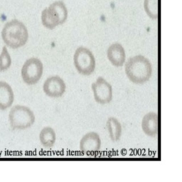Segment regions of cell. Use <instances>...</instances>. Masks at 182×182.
<instances>
[{
    "label": "cell",
    "mask_w": 182,
    "mask_h": 182,
    "mask_svg": "<svg viewBox=\"0 0 182 182\" xmlns=\"http://www.w3.org/2000/svg\"><path fill=\"white\" fill-rule=\"evenodd\" d=\"M124 72L134 84H144L152 77V66L150 61L142 55L132 56L124 63Z\"/></svg>",
    "instance_id": "obj_1"
},
{
    "label": "cell",
    "mask_w": 182,
    "mask_h": 182,
    "mask_svg": "<svg viewBox=\"0 0 182 182\" xmlns=\"http://www.w3.org/2000/svg\"><path fill=\"white\" fill-rule=\"evenodd\" d=\"M2 38L7 46L17 49L27 43L29 32L27 27L17 19H13L6 23L2 31Z\"/></svg>",
    "instance_id": "obj_2"
},
{
    "label": "cell",
    "mask_w": 182,
    "mask_h": 182,
    "mask_svg": "<svg viewBox=\"0 0 182 182\" xmlns=\"http://www.w3.org/2000/svg\"><path fill=\"white\" fill-rule=\"evenodd\" d=\"M68 16L66 5L62 1H56L42 11L41 22L43 27L52 30L66 22Z\"/></svg>",
    "instance_id": "obj_3"
},
{
    "label": "cell",
    "mask_w": 182,
    "mask_h": 182,
    "mask_svg": "<svg viewBox=\"0 0 182 182\" xmlns=\"http://www.w3.org/2000/svg\"><path fill=\"white\" fill-rule=\"evenodd\" d=\"M34 113L30 108L24 105L14 106L9 114V123L14 130H26L35 122Z\"/></svg>",
    "instance_id": "obj_4"
},
{
    "label": "cell",
    "mask_w": 182,
    "mask_h": 182,
    "mask_svg": "<svg viewBox=\"0 0 182 182\" xmlns=\"http://www.w3.org/2000/svg\"><path fill=\"white\" fill-rule=\"evenodd\" d=\"M74 64L79 74L90 76L96 69V58L90 50L86 47L80 46L74 53Z\"/></svg>",
    "instance_id": "obj_5"
},
{
    "label": "cell",
    "mask_w": 182,
    "mask_h": 182,
    "mask_svg": "<svg viewBox=\"0 0 182 182\" xmlns=\"http://www.w3.org/2000/svg\"><path fill=\"white\" fill-rule=\"evenodd\" d=\"M43 73V65L40 59L32 57L24 63L21 71L22 80L28 86L36 84L40 80Z\"/></svg>",
    "instance_id": "obj_6"
},
{
    "label": "cell",
    "mask_w": 182,
    "mask_h": 182,
    "mask_svg": "<svg viewBox=\"0 0 182 182\" xmlns=\"http://www.w3.org/2000/svg\"><path fill=\"white\" fill-rule=\"evenodd\" d=\"M93 97L97 103L105 105L110 103L113 98V90L110 83L100 76L91 85Z\"/></svg>",
    "instance_id": "obj_7"
},
{
    "label": "cell",
    "mask_w": 182,
    "mask_h": 182,
    "mask_svg": "<svg viewBox=\"0 0 182 182\" xmlns=\"http://www.w3.org/2000/svg\"><path fill=\"white\" fill-rule=\"evenodd\" d=\"M66 90V83L58 76L49 77L44 81L43 85V93L49 98H61L65 93Z\"/></svg>",
    "instance_id": "obj_8"
},
{
    "label": "cell",
    "mask_w": 182,
    "mask_h": 182,
    "mask_svg": "<svg viewBox=\"0 0 182 182\" xmlns=\"http://www.w3.org/2000/svg\"><path fill=\"white\" fill-rule=\"evenodd\" d=\"M101 145L102 141L100 135L96 132H89L82 136L79 147L82 152L90 154L98 152Z\"/></svg>",
    "instance_id": "obj_9"
},
{
    "label": "cell",
    "mask_w": 182,
    "mask_h": 182,
    "mask_svg": "<svg viewBox=\"0 0 182 182\" xmlns=\"http://www.w3.org/2000/svg\"><path fill=\"white\" fill-rule=\"evenodd\" d=\"M107 58L115 67H122L126 60V53L124 47L119 43L110 45L107 50Z\"/></svg>",
    "instance_id": "obj_10"
},
{
    "label": "cell",
    "mask_w": 182,
    "mask_h": 182,
    "mask_svg": "<svg viewBox=\"0 0 182 182\" xmlns=\"http://www.w3.org/2000/svg\"><path fill=\"white\" fill-rule=\"evenodd\" d=\"M141 127L142 131L146 135L154 137L157 135L159 131L158 115L154 112L145 114L142 120Z\"/></svg>",
    "instance_id": "obj_11"
},
{
    "label": "cell",
    "mask_w": 182,
    "mask_h": 182,
    "mask_svg": "<svg viewBox=\"0 0 182 182\" xmlns=\"http://www.w3.org/2000/svg\"><path fill=\"white\" fill-rule=\"evenodd\" d=\"M14 101V93L10 85L0 81V110H6L12 105Z\"/></svg>",
    "instance_id": "obj_12"
},
{
    "label": "cell",
    "mask_w": 182,
    "mask_h": 182,
    "mask_svg": "<svg viewBox=\"0 0 182 182\" xmlns=\"http://www.w3.org/2000/svg\"><path fill=\"white\" fill-rule=\"evenodd\" d=\"M39 141L43 147L51 149L56 142V133L51 127H43L39 133Z\"/></svg>",
    "instance_id": "obj_13"
},
{
    "label": "cell",
    "mask_w": 182,
    "mask_h": 182,
    "mask_svg": "<svg viewBox=\"0 0 182 182\" xmlns=\"http://www.w3.org/2000/svg\"><path fill=\"white\" fill-rule=\"evenodd\" d=\"M106 127L112 142L120 140L122 133V127L119 120L114 117H110L106 122Z\"/></svg>",
    "instance_id": "obj_14"
},
{
    "label": "cell",
    "mask_w": 182,
    "mask_h": 182,
    "mask_svg": "<svg viewBox=\"0 0 182 182\" xmlns=\"http://www.w3.org/2000/svg\"><path fill=\"white\" fill-rule=\"evenodd\" d=\"M144 8L146 14L150 19H158L159 17L158 0H144Z\"/></svg>",
    "instance_id": "obj_15"
},
{
    "label": "cell",
    "mask_w": 182,
    "mask_h": 182,
    "mask_svg": "<svg viewBox=\"0 0 182 182\" xmlns=\"http://www.w3.org/2000/svg\"><path fill=\"white\" fill-rule=\"evenodd\" d=\"M11 65V58L7 46L2 48L1 54H0V72L7 71L10 68Z\"/></svg>",
    "instance_id": "obj_16"
}]
</instances>
